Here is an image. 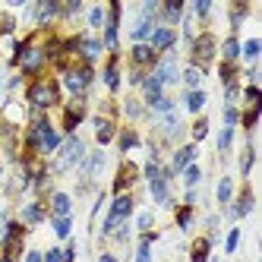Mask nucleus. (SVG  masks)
<instances>
[{"label":"nucleus","mask_w":262,"mask_h":262,"mask_svg":"<svg viewBox=\"0 0 262 262\" xmlns=\"http://www.w3.org/2000/svg\"><path fill=\"white\" fill-rule=\"evenodd\" d=\"M82 155H85V145L76 136H70L63 142V148H60V158H57V164H54V171H70L76 161H82Z\"/></svg>","instance_id":"nucleus-1"},{"label":"nucleus","mask_w":262,"mask_h":262,"mask_svg":"<svg viewBox=\"0 0 262 262\" xmlns=\"http://www.w3.org/2000/svg\"><path fill=\"white\" fill-rule=\"evenodd\" d=\"M129 212H133V199H129V196H117V199H114V205H111V212H107V218H104V234L114 231V228H117V224H120Z\"/></svg>","instance_id":"nucleus-2"},{"label":"nucleus","mask_w":262,"mask_h":262,"mask_svg":"<svg viewBox=\"0 0 262 262\" xmlns=\"http://www.w3.org/2000/svg\"><path fill=\"white\" fill-rule=\"evenodd\" d=\"M29 101L35 107H51L54 101H57V85L54 82H35L29 89Z\"/></svg>","instance_id":"nucleus-3"},{"label":"nucleus","mask_w":262,"mask_h":262,"mask_svg":"<svg viewBox=\"0 0 262 262\" xmlns=\"http://www.w3.org/2000/svg\"><path fill=\"white\" fill-rule=\"evenodd\" d=\"M212 54H215V38H212L209 32H205V35H199L196 45H193V57H196L199 63H209V60H212Z\"/></svg>","instance_id":"nucleus-4"},{"label":"nucleus","mask_w":262,"mask_h":262,"mask_svg":"<svg viewBox=\"0 0 262 262\" xmlns=\"http://www.w3.org/2000/svg\"><path fill=\"white\" fill-rule=\"evenodd\" d=\"M89 79H92V73H89V70H70L63 82H67V89L73 92V95H79V92L89 85Z\"/></svg>","instance_id":"nucleus-5"},{"label":"nucleus","mask_w":262,"mask_h":262,"mask_svg":"<svg viewBox=\"0 0 262 262\" xmlns=\"http://www.w3.org/2000/svg\"><path fill=\"white\" fill-rule=\"evenodd\" d=\"M193 158H196V145H183L180 152H177V158H174V167L167 171V177H171L174 171H186V167L193 164ZM167 177H164V180H167Z\"/></svg>","instance_id":"nucleus-6"},{"label":"nucleus","mask_w":262,"mask_h":262,"mask_svg":"<svg viewBox=\"0 0 262 262\" xmlns=\"http://www.w3.org/2000/svg\"><path fill=\"white\" fill-rule=\"evenodd\" d=\"M174 45V32L167 29V26H161V29H152V51H158V48H171Z\"/></svg>","instance_id":"nucleus-7"},{"label":"nucleus","mask_w":262,"mask_h":262,"mask_svg":"<svg viewBox=\"0 0 262 262\" xmlns=\"http://www.w3.org/2000/svg\"><path fill=\"white\" fill-rule=\"evenodd\" d=\"M155 79L164 85V82H177V67H174V57H167L161 67H158V73H155Z\"/></svg>","instance_id":"nucleus-8"},{"label":"nucleus","mask_w":262,"mask_h":262,"mask_svg":"<svg viewBox=\"0 0 262 262\" xmlns=\"http://www.w3.org/2000/svg\"><path fill=\"white\" fill-rule=\"evenodd\" d=\"M101 167H104V155H101V152H95L92 158H82V174H85V177H98Z\"/></svg>","instance_id":"nucleus-9"},{"label":"nucleus","mask_w":262,"mask_h":262,"mask_svg":"<svg viewBox=\"0 0 262 262\" xmlns=\"http://www.w3.org/2000/svg\"><path fill=\"white\" fill-rule=\"evenodd\" d=\"M38 145H41V152H54V148L60 145V136L45 123V126H41V139H38Z\"/></svg>","instance_id":"nucleus-10"},{"label":"nucleus","mask_w":262,"mask_h":262,"mask_svg":"<svg viewBox=\"0 0 262 262\" xmlns=\"http://www.w3.org/2000/svg\"><path fill=\"white\" fill-rule=\"evenodd\" d=\"M57 10H60V7L54 4V0H45V4H38V10H35V23H41V26H45L51 16H57Z\"/></svg>","instance_id":"nucleus-11"},{"label":"nucleus","mask_w":262,"mask_h":262,"mask_svg":"<svg viewBox=\"0 0 262 262\" xmlns=\"http://www.w3.org/2000/svg\"><path fill=\"white\" fill-rule=\"evenodd\" d=\"M250 212H253V193L243 190V196H240V202L231 209V215H234V218H243V215H250Z\"/></svg>","instance_id":"nucleus-12"},{"label":"nucleus","mask_w":262,"mask_h":262,"mask_svg":"<svg viewBox=\"0 0 262 262\" xmlns=\"http://www.w3.org/2000/svg\"><path fill=\"white\" fill-rule=\"evenodd\" d=\"M51 205H54V215L57 218H70V196L67 193H54Z\"/></svg>","instance_id":"nucleus-13"},{"label":"nucleus","mask_w":262,"mask_h":262,"mask_svg":"<svg viewBox=\"0 0 262 262\" xmlns=\"http://www.w3.org/2000/svg\"><path fill=\"white\" fill-rule=\"evenodd\" d=\"M183 82H186V89H190V92H199L202 70H199V67H186V73H183Z\"/></svg>","instance_id":"nucleus-14"},{"label":"nucleus","mask_w":262,"mask_h":262,"mask_svg":"<svg viewBox=\"0 0 262 262\" xmlns=\"http://www.w3.org/2000/svg\"><path fill=\"white\" fill-rule=\"evenodd\" d=\"M95 126H98V142H101V145L114 139V123H111V120L98 117V120H95Z\"/></svg>","instance_id":"nucleus-15"},{"label":"nucleus","mask_w":262,"mask_h":262,"mask_svg":"<svg viewBox=\"0 0 262 262\" xmlns=\"http://www.w3.org/2000/svg\"><path fill=\"white\" fill-rule=\"evenodd\" d=\"M133 60L136 63H155V51L148 48V45H136L133 48Z\"/></svg>","instance_id":"nucleus-16"},{"label":"nucleus","mask_w":262,"mask_h":262,"mask_svg":"<svg viewBox=\"0 0 262 262\" xmlns=\"http://www.w3.org/2000/svg\"><path fill=\"white\" fill-rule=\"evenodd\" d=\"M142 85H145V98H148V104H155V101L161 98V82L152 76V79H145Z\"/></svg>","instance_id":"nucleus-17"},{"label":"nucleus","mask_w":262,"mask_h":262,"mask_svg":"<svg viewBox=\"0 0 262 262\" xmlns=\"http://www.w3.org/2000/svg\"><path fill=\"white\" fill-rule=\"evenodd\" d=\"M79 120H82V104H70V107H67V120H63V126H67V129H76Z\"/></svg>","instance_id":"nucleus-18"},{"label":"nucleus","mask_w":262,"mask_h":262,"mask_svg":"<svg viewBox=\"0 0 262 262\" xmlns=\"http://www.w3.org/2000/svg\"><path fill=\"white\" fill-rule=\"evenodd\" d=\"M148 183H152L155 202H167V180H164V177H155V180H148Z\"/></svg>","instance_id":"nucleus-19"},{"label":"nucleus","mask_w":262,"mask_h":262,"mask_svg":"<svg viewBox=\"0 0 262 262\" xmlns=\"http://www.w3.org/2000/svg\"><path fill=\"white\" fill-rule=\"evenodd\" d=\"M23 218H26L29 224H38V221L45 218V209H41V205H38V202H32V205H29V209L23 212Z\"/></svg>","instance_id":"nucleus-20"},{"label":"nucleus","mask_w":262,"mask_h":262,"mask_svg":"<svg viewBox=\"0 0 262 262\" xmlns=\"http://www.w3.org/2000/svg\"><path fill=\"white\" fill-rule=\"evenodd\" d=\"M237 57H240V45H237V38H228V41H224V60L234 63Z\"/></svg>","instance_id":"nucleus-21"},{"label":"nucleus","mask_w":262,"mask_h":262,"mask_svg":"<svg viewBox=\"0 0 262 262\" xmlns=\"http://www.w3.org/2000/svg\"><path fill=\"white\" fill-rule=\"evenodd\" d=\"M180 13H183V4H180V0H174V4L164 7V19H167V23H177Z\"/></svg>","instance_id":"nucleus-22"},{"label":"nucleus","mask_w":262,"mask_h":262,"mask_svg":"<svg viewBox=\"0 0 262 262\" xmlns=\"http://www.w3.org/2000/svg\"><path fill=\"white\" fill-rule=\"evenodd\" d=\"M148 35H152V23H148V19H139L136 29H133V38L142 41V38H148Z\"/></svg>","instance_id":"nucleus-23"},{"label":"nucleus","mask_w":262,"mask_h":262,"mask_svg":"<svg viewBox=\"0 0 262 262\" xmlns=\"http://www.w3.org/2000/svg\"><path fill=\"white\" fill-rule=\"evenodd\" d=\"M231 193H234V183H231V177H224V180L218 183V199H221V202H231Z\"/></svg>","instance_id":"nucleus-24"},{"label":"nucleus","mask_w":262,"mask_h":262,"mask_svg":"<svg viewBox=\"0 0 262 262\" xmlns=\"http://www.w3.org/2000/svg\"><path fill=\"white\" fill-rule=\"evenodd\" d=\"M133 174H136V171H133V164H126V167H123V171H120V177H117V183H114V190L120 193V190H123V186H126L129 180H133Z\"/></svg>","instance_id":"nucleus-25"},{"label":"nucleus","mask_w":262,"mask_h":262,"mask_svg":"<svg viewBox=\"0 0 262 262\" xmlns=\"http://www.w3.org/2000/svg\"><path fill=\"white\" fill-rule=\"evenodd\" d=\"M205 256H209V240H196V247H193V262H205Z\"/></svg>","instance_id":"nucleus-26"},{"label":"nucleus","mask_w":262,"mask_h":262,"mask_svg":"<svg viewBox=\"0 0 262 262\" xmlns=\"http://www.w3.org/2000/svg\"><path fill=\"white\" fill-rule=\"evenodd\" d=\"M202 104H205L202 92H190V95H186V107H190V111H202Z\"/></svg>","instance_id":"nucleus-27"},{"label":"nucleus","mask_w":262,"mask_h":262,"mask_svg":"<svg viewBox=\"0 0 262 262\" xmlns=\"http://www.w3.org/2000/svg\"><path fill=\"white\" fill-rule=\"evenodd\" d=\"M231 139H234V129H231V126H224V129H221V136H218V148H221V152H228V148H231Z\"/></svg>","instance_id":"nucleus-28"},{"label":"nucleus","mask_w":262,"mask_h":262,"mask_svg":"<svg viewBox=\"0 0 262 262\" xmlns=\"http://www.w3.org/2000/svg\"><path fill=\"white\" fill-rule=\"evenodd\" d=\"M104 82H107V89H111V92H114V89L120 85V79H117V67H114V63H111V67L104 70Z\"/></svg>","instance_id":"nucleus-29"},{"label":"nucleus","mask_w":262,"mask_h":262,"mask_svg":"<svg viewBox=\"0 0 262 262\" xmlns=\"http://www.w3.org/2000/svg\"><path fill=\"white\" fill-rule=\"evenodd\" d=\"M82 48H85V54H89V60H95L98 54H101V41H95V38H89V41H82Z\"/></svg>","instance_id":"nucleus-30"},{"label":"nucleus","mask_w":262,"mask_h":262,"mask_svg":"<svg viewBox=\"0 0 262 262\" xmlns=\"http://www.w3.org/2000/svg\"><path fill=\"white\" fill-rule=\"evenodd\" d=\"M183 180H186V186H196V183H199V167L190 164V167L183 171Z\"/></svg>","instance_id":"nucleus-31"},{"label":"nucleus","mask_w":262,"mask_h":262,"mask_svg":"<svg viewBox=\"0 0 262 262\" xmlns=\"http://www.w3.org/2000/svg\"><path fill=\"white\" fill-rule=\"evenodd\" d=\"M152 107L158 111V114H171V111H174V101H171V98H164V95H161V98H158V101H155Z\"/></svg>","instance_id":"nucleus-32"},{"label":"nucleus","mask_w":262,"mask_h":262,"mask_svg":"<svg viewBox=\"0 0 262 262\" xmlns=\"http://www.w3.org/2000/svg\"><path fill=\"white\" fill-rule=\"evenodd\" d=\"M54 231L57 237H70V218H54Z\"/></svg>","instance_id":"nucleus-33"},{"label":"nucleus","mask_w":262,"mask_h":262,"mask_svg":"<svg viewBox=\"0 0 262 262\" xmlns=\"http://www.w3.org/2000/svg\"><path fill=\"white\" fill-rule=\"evenodd\" d=\"M152 16H158V0H148V4L142 7V19L152 23Z\"/></svg>","instance_id":"nucleus-34"},{"label":"nucleus","mask_w":262,"mask_h":262,"mask_svg":"<svg viewBox=\"0 0 262 262\" xmlns=\"http://www.w3.org/2000/svg\"><path fill=\"white\" fill-rule=\"evenodd\" d=\"M243 54H247L250 60H256V57H259V41H256V38H253V41H247V45H243Z\"/></svg>","instance_id":"nucleus-35"},{"label":"nucleus","mask_w":262,"mask_h":262,"mask_svg":"<svg viewBox=\"0 0 262 262\" xmlns=\"http://www.w3.org/2000/svg\"><path fill=\"white\" fill-rule=\"evenodd\" d=\"M250 167H253V145L243 152V161H240V171H243V174H250Z\"/></svg>","instance_id":"nucleus-36"},{"label":"nucleus","mask_w":262,"mask_h":262,"mask_svg":"<svg viewBox=\"0 0 262 262\" xmlns=\"http://www.w3.org/2000/svg\"><path fill=\"white\" fill-rule=\"evenodd\" d=\"M136 142H139L136 133H123V136H120V148H123V152H126V148H133Z\"/></svg>","instance_id":"nucleus-37"},{"label":"nucleus","mask_w":262,"mask_h":262,"mask_svg":"<svg viewBox=\"0 0 262 262\" xmlns=\"http://www.w3.org/2000/svg\"><path fill=\"white\" fill-rule=\"evenodd\" d=\"M136 262H152V253H148V243H139V250H136Z\"/></svg>","instance_id":"nucleus-38"},{"label":"nucleus","mask_w":262,"mask_h":262,"mask_svg":"<svg viewBox=\"0 0 262 262\" xmlns=\"http://www.w3.org/2000/svg\"><path fill=\"white\" fill-rule=\"evenodd\" d=\"M237 243H240V231L234 228V231L228 234V243H224V247H228V253H234V250H237Z\"/></svg>","instance_id":"nucleus-39"},{"label":"nucleus","mask_w":262,"mask_h":262,"mask_svg":"<svg viewBox=\"0 0 262 262\" xmlns=\"http://www.w3.org/2000/svg\"><path fill=\"white\" fill-rule=\"evenodd\" d=\"M256 120H259V104H253V107H250V114L243 117V123H247V126L253 129V126H256Z\"/></svg>","instance_id":"nucleus-40"},{"label":"nucleus","mask_w":262,"mask_h":262,"mask_svg":"<svg viewBox=\"0 0 262 262\" xmlns=\"http://www.w3.org/2000/svg\"><path fill=\"white\" fill-rule=\"evenodd\" d=\"M205 133H209V120H199V123L193 126V136H196V139H205Z\"/></svg>","instance_id":"nucleus-41"},{"label":"nucleus","mask_w":262,"mask_h":262,"mask_svg":"<svg viewBox=\"0 0 262 262\" xmlns=\"http://www.w3.org/2000/svg\"><path fill=\"white\" fill-rule=\"evenodd\" d=\"M101 19H104V10H101V7H95V10L89 13V23H92V26H101Z\"/></svg>","instance_id":"nucleus-42"},{"label":"nucleus","mask_w":262,"mask_h":262,"mask_svg":"<svg viewBox=\"0 0 262 262\" xmlns=\"http://www.w3.org/2000/svg\"><path fill=\"white\" fill-rule=\"evenodd\" d=\"M190 218H193L190 209H180V212H177V224H180V228H186V224H190Z\"/></svg>","instance_id":"nucleus-43"},{"label":"nucleus","mask_w":262,"mask_h":262,"mask_svg":"<svg viewBox=\"0 0 262 262\" xmlns=\"http://www.w3.org/2000/svg\"><path fill=\"white\" fill-rule=\"evenodd\" d=\"M41 262H63V253H60V250H51Z\"/></svg>","instance_id":"nucleus-44"},{"label":"nucleus","mask_w":262,"mask_h":262,"mask_svg":"<svg viewBox=\"0 0 262 262\" xmlns=\"http://www.w3.org/2000/svg\"><path fill=\"white\" fill-rule=\"evenodd\" d=\"M209 10H212L209 0H199V4H196V13H199V16H209Z\"/></svg>","instance_id":"nucleus-45"},{"label":"nucleus","mask_w":262,"mask_h":262,"mask_svg":"<svg viewBox=\"0 0 262 262\" xmlns=\"http://www.w3.org/2000/svg\"><path fill=\"white\" fill-rule=\"evenodd\" d=\"M139 228H142V231L152 228V215H148V212H142V215H139Z\"/></svg>","instance_id":"nucleus-46"},{"label":"nucleus","mask_w":262,"mask_h":262,"mask_svg":"<svg viewBox=\"0 0 262 262\" xmlns=\"http://www.w3.org/2000/svg\"><path fill=\"white\" fill-rule=\"evenodd\" d=\"M224 120H228V126L234 129V123H237V111H234V107H228V111H224Z\"/></svg>","instance_id":"nucleus-47"},{"label":"nucleus","mask_w":262,"mask_h":262,"mask_svg":"<svg viewBox=\"0 0 262 262\" xmlns=\"http://www.w3.org/2000/svg\"><path fill=\"white\" fill-rule=\"evenodd\" d=\"M126 114H129V117H139V114H142V107H139L136 101H129V104H126Z\"/></svg>","instance_id":"nucleus-48"},{"label":"nucleus","mask_w":262,"mask_h":262,"mask_svg":"<svg viewBox=\"0 0 262 262\" xmlns=\"http://www.w3.org/2000/svg\"><path fill=\"white\" fill-rule=\"evenodd\" d=\"M7 237V218H4V212H0V240Z\"/></svg>","instance_id":"nucleus-49"},{"label":"nucleus","mask_w":262,"mask_h":262,"mask_svg":"<svg viewBox=\"0 0 262 262\" xmlns=\"http://www.w3.org/2000/svg\"><path fill=\"white\" fill-rule=\"evenodd\" d=\"M79 7H82V4H79V0H70V4H67V13H76Z\"/></svg>","instance_id":"nucleus-50"},{"label":"nucleus","mask_w":262,"mask_h":262,"mask_svg":"<svg viewBox=\"0 0 262 262\" xmlns=\"http://www.w3.org/2000/svg\"><path fill=\"white\" fill-rule=\"evenodd\" d=\"M0 32H13V19H4V23H0Z\"/></svg>","instance_id":"nucleus-51"},{"label":"nucleus","mask_w":262,"mask_h":262,"mask_svg":"<svg viewBox=\"0 0 262 262\" xmlns=\"http://www.w3.org/2000/svg\"><path fill=\"white\" fill-rule=\"evenodd\" d=\"M26 262H41V256H38V253H29V256H26Z\"/></svg>","instance_id":"nucleus-52"},{"label":"nucleus","mask_w":262,"mask_h":262,"mask_svg":"<svg viewBox=\"0 0 262 262\" xmlns=\"http://www.w3.org/2000/svg\"><path fill=\"white\" fill-rule=\"evenodd\" d=\"M98 262H117V259H114V256H111V253H104V256H101Z\"/></svg>","instance_id":"nucleus-53"},{"label":"nucleus","mask_w":262,"mask_h":262,"mask_svg":"<svg viewBox=\"0 0 262 262\" xmlns=\"http://www.w3.org/2000/svg\"><path fill=\"white\" fill-rule=\"evenodd\" d=\"M4 262H16V259H10V256H4Z\"/></svg>","instance_id":"nucleus-54"}]
</instances>
